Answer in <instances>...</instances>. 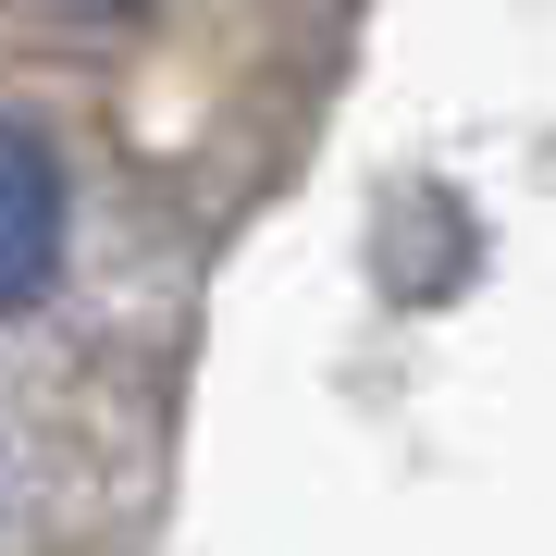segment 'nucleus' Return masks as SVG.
<instances>
[{"label":"nucleus","mask_w":556,"mask_h":556,"mask_svg":"<svg viewBox=\"0 0 556 556\" xmlns=\"http://www.w3.org/2000/svg\"><path fill=\"white\" fill-rule=\"evenodd\" d=\"M62 273V161L38 124H0V321H25Z\"/></svg>","instance_id":"f257e3e1"},{"label":"nucleus","mask_w":556,"mask_h":556,"mask_svg":"<svg viewBox=\"0 0 556 556\" xmlns=\"http://www.w3.org/2000/svg\"><path fill=\"white\" fill-rule=\"evenodd\" d=\"M75 25H124V13H149V0H62Z\"/></svg>","instance_id":"f03ea898"}]
</instances>
